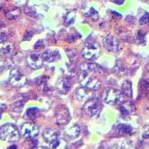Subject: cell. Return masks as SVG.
Instances as JSON below:
<instances>
[{
    "instance_id": "f546056e",
    "label": "cell",
    "mask_w": 149,
    "mask_h": 149,
    "mask_svg": "<svg viewBox=\"0 0 149 149\" xmlns=\"http://www.w3.org/2000/svg\"><path fill=\"white\" fill-rule=\"evenodd\" d=\"M45 46V41L43 40H38L34 45V49H41Z\"/></svg>"
},
{
    "instance_id": "9a60e30c",
    "label": "cell",
    "mask_w": 149,
    "mask_h": 149,
    "mask_svg": "<svg viewBox=\"0 0 149 149\" xmlns=\"http://www.w3.org/2000/svg\"><path fill=\"white\" fill-rule=\"evenodd\" d=\"M5 16L8 19H16L20 14V10L17 7H11L5 9Z\"/></svg>"
},
{
    "instance_id": "74e56055",
    "label": "cell",
    "mask_w": 149,
    "mask_h": 149,
    "mask_svg": "<svg viewBox=\"0 0 149 149\" xmlns=\"http://www.w3.org/2000/svg\"><path fill=\"white\" fill-rule=\"evenodd\" d=\"M146 70H147V71L149 72V63H148V64L146 65Z\"/></svg>"
},
{
    "instance_id": "e575fe53",
    "label": "cell",
    "mask_w": 149,
    "mask_h": 149,
    "mask_svg": "<svg viewBox=\"0 0 149 149\" xmlns=\"http://www.w3.org/2000/svg\"><path fill=\"white\" fill-rule=\"evenodd\" d=\"M7 149H17V146H15V145H13V146H10V147L8 148Z\"/></svg>"
},
{
    "instance_id": "ac0fdd59",
    "label": "cell",
    "mask_w": 149,
    "mask_h": 149,
    "mask_svg": "<svg viewBox=\"0 0 149 149\" xmlns=\"http://www.w3.org/2000/svg\"><path fill=\"white\" fill-rule=\"evenodd\" d=\"M121 90H122V93L123 95L131 98L133 95V90H132V84L130 81H125L122 83V86H121Z\"/></svg>"
},
{
    "instance_id": "f1b7e54d",
    "label": "cell",
    "mask_w": 149,
    "mask_h": 149,
    "mask_svg": "<svg viewBox=\"0 0 149 149\" xmlns=\"http://www.w3.org/2000/svg\"><path fill=\"white\" fill-rule=\"evenodd\" d=\"M10 50H11V46H10V45H8V46H6L5 47H3L0 49V54H2V55H5V54H8V53H10Z\"/></svg>"
},
{
    "instance_id": "5bb4252c",
    "label": "cell",
    "mask_w": 149,
    "mask_h": 149,
    "mask_svg": "<svg viewBox=\"0 0 149 149\" xmlns=\"http://www.w3.org/2000/svg\"><path fill=\"white\" fill-rule=\"evenodd\" d=\"M92 95H93V94H92L91 91L88 89L84 88L83 86L79 87L76 91V97L80 101L89 100L90 98H93Z\"/></svg>"
},
{
    "instance_id": "d6a6232c",
    "label": "cell",
    "mask_w": 149,
    "mask_h": 149,
    "mask_svg": "<svg viewBox=\"0 0 149 149\" xmlns=\"http://www.w3.org/2000/svg\"><path fill=\"white\" fill-rule=\"evenodd\" d=\"M145 40V34H143V32H141L139 31L138 33V35H137V40L139 41V42H142V41Z\"/></svg>"
},
{
    "instance_id": "8d00e7d4",
    "label": "cell",
    "mask_w": 149,
    "mask_h": 149,
    "mask_svg": "<svg viewBox=\"0 0 149 149\" xmlns=\"http://www.w3.org/2000/svg\"><path fill=\"white\" fill-rule=\"evenodd\" d=\"M3 26H4L3 22H2V21H0V29H1V28L3 27Z\"/></svg>"
},
{
    "instance_id": "30bf717a",
    "label": "cell",
    "mask_w": 149,
    "mask_h": 149,
    "mask_svg": "<svg viewBox=\"0 0 149 149\" xmlns=\"http://www.w3.org/2000/svg\"><path fill=\"white\" fill-rule=\"evenodd\" d=\"M27 63L31 69L37 70L42 67L43 64V60L42 58V56L40 55L39 54L34 53V54H31L30 55L28 56Z\"/></svg>"
},
{
    "instance_id": "d6986e66",
    "label": "cell",
    "mask_w": 149,
    "mask_h": 149,
    "mask_svg": "<svg viewBox=\"0 0 149 149\" xmlns=\"http://www.w3.org/2000/svg\"><path fill=\"white\" fill-rule=\"evenodd\" d=\"M80 133H81V128L78 125H73L66 130V135L72 139L78 137L80 135Z\"/></svg>"
},
{
    "instance_id": "8fae6325",
    "label": "cell",
    "mask_w": 149,
    "mask_h": 149,
    "mask_svg": "<svg viewBox=\"0 0 149 149\" xmlns=\"http://www.w3.org/2000/svg\"><path fill=\"white\" fill-rule=\"evenodd\" d=\"M42 58L43 61L48 63H53L61 58V54L58 50L56 49H48L42 54Z\"/></svg>"
},
{
    "instance_id": "4dcf8cb0",
    "label": "cell",
    "mask_w": 149,
    "mask_h": 149,
    "mask_svg": "<svg viewBox=\"0 0 149 149\" xmlns=\"http://www.w3.org/2000/svg\"><path fill=\"white\" fill-rule=\"evenodd\" d=\"M8 39V36L5 33L3 32H0V43L2 42H4L5 41L7 40Z\"/></svg>"
},
{
    "instance_id": "cb8c5ba5",
    "label": "cell",
    "mask_w": 149,
    "mask_h": 149,
    "mask_svg": "<svg viewBox=\"0 0 149 149\" xmlns=\"http://www.w3.org/2000/svg\"><path fill=\"white\" fill-rule=\"evenodd\" d=\"M74 11H69L65 16V22L67 24H72L74 20Z\"/></svg>"
},
{
    "instance_id": "8992f818",
    "label": "cell",
    "mask_w": 149,
    "mask_h": 149,
    "mask_svg": "<svg viewBox=\"0 0 149 149\" xmlns=\"http://www.w3.org/2000/svg\"><path fill=\"white\" fill-rule=\"evenodd\" d=\"M21 133L24 137L27 139H34L39 134V127L34 122H27L21 126Z\"/></svg>"
},
{
    "instance_id": "d4e9b609",
    "label": "cell",
    "mask_w": 149,
    "mask_h": 149,
    "mask_svg": "<svg viewBox=\"0 0 149 149\" xmlns=\"http://www.w3.org/2000/svg\"><path fill=\"white\" fill-rule=\"evenodd\" d=\"M23 106L24 102H22V101L17 102L13 104V106H12V110L14 112H16V113H20L22 111Z\"/></svg>"
},
{
    "instance_id": "ba28073f",
    "label": "cell",
    "mask_w": 149,
    "mask_h": 149,
    "mask_svg": "<svg viewBox=\"0 0 149 149\" xmlns=\"http://www.w3.org/2000/svg\"><path fill=\"white\" fill-rule=\"evenodd\" d=\"M9 82L12 86L20 87L26 84V78L18 69H13L9 75Z\"/></svg>"
},
{
    "instance_id": "7c38bea8",
    "label": "cell",
    "mask_w": 149,
    "mask_h": 149,
    "mask_svg": "<svg viewBox=\"0 0 149 149\" xmlns=\"http://www.w3.org/2000/svg\"><path fill=\"white\" fill-rule=\"evenodd\" d=\"M42 137L44 139L45 142L49 143V145L52 144V142H55L60 138V133L57 130L52 128H47L43 131Z\"/></svg>"
},
{
    "instance_id": "44dd1931",
    "label": "cell",
    "mask_w": 149,
    "mask_h": 149,
    "mask_svg": "<svg viewBox=\"0 0 149 149\" xmlns=\"http://www.w3.org/2000/svg\"><path fill=\"white\" fill-rule=\"evenodd\" d=\"M118 130L119 133L122 134H127V135H132L134 133V130L133 127H131L127 124H120L118 125Z\"/></svg>"
},
{
    "instance_id": "836d02e7",
    "label": "cell",
    "mask_w": 149,
    "mask_h": 149,
    "mask_svg": "<svg viewBox=\"0 0 149 149\" xmlns=\"http://www.w3.org/2000/svg\"><path fill=\"white\" fill-rule=\"evenodd\" d=\"M112 2H113V3L116 4V5H122V4H124V2H125V1H111Z\"/></svg>"
},
{
    "instance_id": "603a6c76",
    "label": "cell",
    "mask_w": 149,
    "mask_h": 149,
    "mask_svg": "<svg viewBox=\"0 0 149 149\" xmlns=\"http://www.w3.org/2000/svg\"><path fill=\"white\" fill-rule=\"evenodd\" d=\"M85 16L93 19V20H95V19H98V12H97L95 9L93 8H90V10L86 12V13H85Z\"/></svg>"
},
{
    "instance_id": "5b68a950",
    "label": "cell",
    "mask_w": 149,
    "mask_h": 149,
    "mask_svg": "<svg viewBox=\"0 0 149 149\" xmlns=\"http://www.w3.org/2000/svg\"><path fill=\"white\" fill-rule=\"evenodd\" d=\"M103 98L105 103L108 104H119L123 103L124 95L116 89L108 88L104 93Z\"/></svg>"
},
{
    "instance_id": "4fadbf2b",
    "label": "cell",
    "mask_w": 149,
    "mask_h": 149,
    "mask_svg": "<svg viewBox=\"0 0 149 149\" xmlns=\"http://www.w3.org/2000/svg\"><path fill=\"white\" fill-rule=\"evenodd\" d=\"M71 86V81H70V78H66V77L59 79L58 82H57V84H56V88L61 94H66V93H67L68 92L70 91Z\"/></svg>"
},
{
    "instance_id": "4316f807",
    "label": "cell",
    "mask_w": 149,
    "mask_h": 149,
    "mask_svg": "<svg viewBox=\"0 0 149 149\" xmlns=\"http://www.w3.org/2000/svg\"><path fill=\"white\" fill-rule=\"evenodd\" d=\"M142 139L144 141L149 140V126H146L143 129L142 134Z\"/></svg>"
},
{
    "instance_id": "3957f363",
    "label": "cell",
    "mask_w": 149,
    "mask_h": 149,
    "mask_svg": "<svg viewBox=\"0 0 149 149\" xmlns=\"http://www.w3.org/2000/svg\"><path fill=\"white\" fill-rule=\"evenodd\" d=\"M79 82L83 87L90 90H96L100 88L101 81L96 77L90 75L87 72L81 73L79 74Z\"/></svg>"
},
{
    "instance_id": "7402d4cb",
    "label": "cell",
    "mask_w": 149,
    "mask_h": 149,
    "mask_svg": "<svg viewBox=\"0 0 149 149\" xmlns=\"http://www.w3.org/2000/svg\"><path fill=\"white\" fill-rule=\"evenodd\" d=\"M51 149H66V142L63 139H58L55 142H52V144L49 145Z\"/></svg>"
},
{
    "instance_id": "277c9868",
    "label": "cell",
    "mask_w": 149,
    "mask_h": 149,
    "mask_svg": "<svg viewBox=\"0 0 149 149\" xmlns=\"http://www.w3.org/2000/svg\"><path fill=\"white\" fill-rule=\"evenodd\" d=\"M84 111L90 118L95 117L99 114L102 109V103L97 98H91L86 101L84 106Z\"/></svg>"
},
{
    "instance_id": "1f68e13d",
    "label": "cell",
    "mask_w": 149,
    "mask_h": 149,
    "mask_svg": "<svg viewBox=\"0 0 149 149\" xmlns=\"http://www.w3.org/2000/svg\"><path fill=\"white\" fill-rule=\"evenodd\" d=\"M6 109H7V107H6V105L5 104H0V119H2V113L5 111Z\"/></svg>"
},
{
    "instance_id": "52a82bcc",
    "label": "cell",
    "mask_w": 149,
    "mask_h": 149,
    "mask_svg": "<svg viewBox=\"0 0 149 149\" xmlns=\"http://www.w3.org/2000/svg\"><path fill=\"white\" fill-rule=\"evenodd\" d=\"M70 120V113L65 106L61 105L55 112V122L58 125H66Z\"/></svg>"
},
{
    "instance_id": "e0dca14e",
    "label": "cell",
    "mask_w": 149,
    "mask_h": 149,
    "mask_svg": "<svg viewBox=\"0 0 149 149\" xmlns=\"http://www.w3.org/2000/svg\"><path fill=\"white\" fill-rule=\"evenodd\" d=\"M81 69L85 72H98L101 70L100 66L95 63H84L81 65Z\"/></svg>"
},
{
    "instance_id": "83f0119b",
    "label": "cell",
    "mask_w": 149,
    "mask_h": 149,
    "mask_svg": "<svg viewBox=\"0 0 149 149\" xmlns=\"http://www.w3.org/2000/svg\"><path fill=\"white\" fill-rule=\"evenodd\" d=\"M149 22V13L148 12H146L144 15L142 16V17L139 19V24L141 25H145V24H147Z\"/></svg>"
},
{
    "instance_id": "6da1fadb",
    "label": "cell",
    "mask_w": 149,
    "mask_h": 149,
    "mask_svg": "<svg viewBox=\"0 0 149 149\" xmlns=\"http://www.w3.org/2000/svg\"><path fill=\"white\" fill-rule=\"evenodd\" d=\"M0 139L8 142H17L20 139V134L15 125L7 123L0 127Z\"/></svg>"
},
{
    "instance_id": "d590c367",
    "label": "cell",
    "mask_w": 149,
    "mask_h": 149,
    "mask_svg": "<svg viewBox=\"0 0 149 149\" xmlns=\"http://www.w3.org/2000/svg\"><path fill=\"white\" fill-rule=\"evenodd\" d=\"M34 149H46L44 147H42V146H36Z\"/></svg>"
},
{
    "instance_id": "2e32d148",
    "label": "cell",
    "mask_w": 149,
    "mask_h": 149,
    "mask_svg": "<svg viewBox=\"0 0 149 149\" xmlns=\"http://www.w3.org/2000/svg\"><path fill=\"white\" fill-rule=\"evenodd\" d=\"M119 110L122 116H127L130 113H131L134 110V104L130 102H125L122 103L119 107Z\"/></svg>"
},
{
    "instance_id": "7a4b0ae2",
    "label": "cell",
    "mask_w": 149,
    "mask_h": 149,
    "mask_svg": "<svg viewBox=\"0 0 149 149\" xmlns=\"http://www.w3.org/2000/svg\"><path fill=\"white\" fill-rule=\"evenodd\" d=\"M100 54V46L93 40H88L85 43V46L81 51L83 58L88 61H93L98 58Z\"/></svg>"
},
{
    "instance_id": "ffe728a7",
    "label": "cell",
    "mask_w": 149,
    "mask_h": 149,
    "mask_svg": "<svg viewBox=\"0 0 149 149\" xmlns=\"http://www.w3.org/2000/svg\"><path fill=\"white\" fill-rule=\"evenodd\" d=\"M40 115V110L37 107H30L26 112V117L30 120H35Z\"/></svg>"
},
{
    "instance_id": "9c48e42d",
    "label": "cell",
    "mask_w": 149,
    "mask_h": 149,
    "mask_svg": "<svg viewBox=\"0 0 149 149\" xmlns=\"http://www.w3.org/2000/svg\"><path fill=\"white\" fill-rule=\"evenodd\" d=\"M104 46L110 52L116 53L119 52V42L113 35H107L103 39Z\"/></svg>"
},
{
    "instance_id": "484cf974",
    "label": "cell",
    "mask_w": 149,
    "mask_h": 149,
    "mask_svg": "<svg viewBox=\"0 0 149 149\" xmlns=\"http://www.w3.org/2000/svg\"><path fill=\"white\" fill-rule=\"evenodd\" d=\"M66 52L70 61H74L77 58V52L74 49H68L66 51Z\"/></svg>"
}]
</instances>
